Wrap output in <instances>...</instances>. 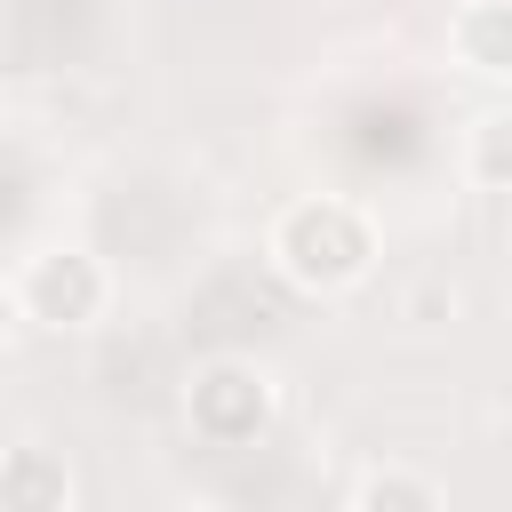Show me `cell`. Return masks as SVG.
I'll return each mask as SVG.
<instances>
[{
    "mask_svg": "<svg viewBox=\"0 0 512 512\" xmlns=\"http://www.w3.org/2000/svg\"><path fill=\"white\" fill-rule=\"evenodd\" d=\"M184 416H192L200 440L240 448V440H256V432L272 424V376L248 368V360H208V368L192 376V392H184Z\"/></svg>",
    "mask_w": 512,
    "mask_h": 512,
    "instance_id": "3",
    "label": "cell"
},
{
    "mask_svg": "<svg viewBox=\"0 0 512 512\" xmlns=\"http://www.w3.org/2000/svg\"><path fill=\"white\" fill-rule=\"evenodd\" d=\"M64 504H72L64 456L40 448V440H16V448L0 456V512H64Z\"/></svg>",
    "mask_w": 512,
    "mask_h": 512,
    "instance_id": "4",
    "label": "cell"
},
{
    "mask_svg": "<svg viewBox=\"0 0 512 512\" xmlns=\"http://www.w3.org/2000/svg\"><path fill=\"white\" fill-rule=\"evenodd\" d=\"M448 40H456V56H464L472 72L504 80V72H512V0H472V8H456Z\"/></svg>",
    "mask_w": 512,
    "mask_h": 512,
    "instance_id": "5",
    "label": "cell"
},
{
    "mask_svg": "<svg viewBox=\"0 0 512 512\" xmlns=\"http://www.w3.org/2000/svg\"><path fill=\"white\" fill-rule=\"evenodd\" d=\"M112 304V272L88 248H40L16 264V312L32 328H88Z\"/></svg>",
    "mask_w": 512,
    "mask_h": 512,
    "instance_id": "2",
    "label": "cell"
},
{
    "mask_svg": "<svg viewBox=\"0 0 512 512\" xmlns=\"http://www.w3.org/2000/svg\"><path fill=\"white\" fill-rule=\"evenodd\" d=\"M464 176L480 192H512V112H488L464 144Z\"/></svg>",
    "mask_w": 512,
    "mask_h": 512,
    "instance_id": "7",
    "label": "cell"
},
{
    "mask_svg": "<svg viewBox=\"0 0 512 512\" xmlns=\"http://www.w3.org/2000/svg\"><path fill=\"white\" fill-rule=\"evenodd\" d=\"M352 512H448V504H440V488H432L424 472L384 464V472H368V480L352 488Z\"/></svg>",
    "mask_w": 512,
    "mask_h": 512,
    "instance_id": "6",
    "label": "cell"
},
{
    "mask_svg": "<svg viewBox=\"0 0 512 512\" xmlns=\"http://www.w3.org/2000/svg\"><path fill=\"white\" fill-rule=\"evenodd\" d=\"M368 264H376V224L344 192H312V200L280 208V224H272V272L288 288L336 296V288L368 280Z\"/></svg>",
    "mask_w": 512,
    "mask_h": 512,
    "instance_id": "1",
    "label": "cell"
}]
</instances>
